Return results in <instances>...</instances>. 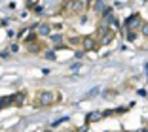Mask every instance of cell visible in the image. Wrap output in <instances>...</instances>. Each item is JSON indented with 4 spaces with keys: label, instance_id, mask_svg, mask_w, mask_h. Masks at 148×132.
Returning a JSON list of instances; mask_svg holds the SVG:
<instances>
[{
    "label": "cell",
    "instance_id": "1",
    "mask_svg": "<svg viewBox=\"0 0 148 132\" xmlns=\"http://www.w3.org/2000/svg\"><path fill=\"white\" fill-rule=\"evenodd\" d=\"M61 100V93L57 89H42L34 98L36 108H44V106H53Z\"/></svg>",
    "mask_w": 148,
    "mask_h": 132
},
{
    "label": "cell",
    "instance_id": "2",
    "mask_svg": "<svg viewBox=\"0 0 148 132\" xmlns=\"http://www.w3.org/2000/svg\"><path fill=\"white\" fill-rule=\"evenodd\" d=\"M140 26H143V21H140L139 15H131V17H127L125 23H123V30L127 32V38L135 40V36L140 32Z\"/></svg>",
    "mask_w": 148,
    "mask_h": 132
},
{
    "label": "cell",
    "instance_id": "3",
    "mask_svg": "<svg viewBox=\"0 0 148 132\" xmlns=\"http://www.w3.org/2000/svg\"><path fill=\"white\" fill-rule=\"evenodd\" d=\"M34 32H36V36H38V38H48L53 30H51L49 21H46V23H38V25H36V28H34Z\"/></svg>",
    "mask_w": 148,
    "mask_h": 132
},
{
    "label": "cell",
    "instance_id": "4",
    "mask_svg": "<svg viewBox=\"0 0 148 132\" xmlns=\"http://www.w3.org/2000/svg\"><path fill=\"white\" fill-rule=\"evenodd\" d=\"M65 6L70 9L69 13H76V15H78V13H84V9L89 4H87V2H70V4H65Z\"/></svg>",
    "mask_w": 148,
    "mask_h": 132
},
{
    "label": "cell",
    "instance_id": "5",
    "mask_svg": "<svg viewBox=\"0 0 148 132\" xmlns=\"http://www.w3.org/2000/svg\"><path fill=\"white\" fill-rule=\"evenodd\" d=\"M80 43H82V47L86 51H89V49L97 47V38L95 36H84V38H80Z\"/></svg>",
    "mask_w": 148,
    "mask_h": 132
},
{
    "label": "cell",
    "instance_id": "6",
    "mask_svg": "<svg viewBox=\"0 0 148 132\" xmlns=\"http://www.w3.org/2000/svg\"><path fill=\"white\" fill-rule=\"evenodd\" d=\"M105 115H106L105 111H93V113L87 115V121H89V123H95V121H101Z\"/></svg>",
    "mask_w": 148,
    "mask_h": 132
},
{
    "label": "cell",
    "instance_id": "7",
    "mask_svg": "<svg viewBox=\"0 0 148 132\" xmlns=\"http://www.w3.org/2000/svg\"><path fill=\"white\" fill-rule=\"evenodd\" d=\"M6 106H13V94L0 98V108H6Z\"/></svg>",
    "mask_w": 148,
    "mask_h": 132
},
{
    "label": "cell",
    "instance_id": "8",
    "mask_svg": "<svg viewBox=\"0 0 148 132\" xmlns=\"http://www.w3.org/2000/svg\"><path fill=\"white\" fill-rule=\"evenodd\" d=\"M140 32H143L144 36H148V25H143V26H140Z\"/></svg>",
    "mask_w": 148,
    "mask_h": 132
},
{
    "label": "cell",
    "instance_id": "9",
    "mask_svg": "<svg viewBox=\"0 0 148 132\" xmlns=\"http://www.w3.org/2000/svg\"><path fill=\"white\" fill-rule=\"evenodd\" d=\"M44 132H51V130H44Z\"/></svg>",
    "mask_w": 148,
    "mask_h": 132
}]
</instances>
